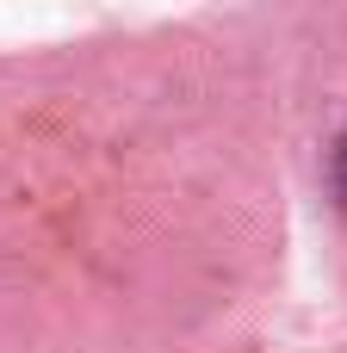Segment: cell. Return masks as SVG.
<instances>
[{
	"label": "cell",
	"mask_w": 347,
	"mask_h": 353,
	"mask_svg": "<svg viewBox=\"0 0 347 353\" xmlns=\"http://www.w3.org/2000/svg\"><path fill=\"white\" fill-rule=\"evenodd\" d=\"M335 199L347 205V130H341V143H335Z\"/></svg>",
	"instance_id": "obj_1"
}]
</instances>
